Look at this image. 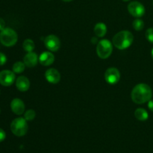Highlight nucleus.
<instances>
[{
	"label": "nucleus",
	"instance_id": "11",
	"mask_svg": "<svg viewBox=\"0 0 153 153\" xmlns=\"http://www.w3.org/2000/svg\"><path fill=\"white\" fill-rule=\"evenodd\" d=\"M10 108L15 114L21 115L25 111V104L20 99H13L10 103Z\"/></svg>",
	"mask_w": 153,
	"mask_h": 153
},
{
	"label": "nucleus",
	"instance_id": "17",
	"mask_svg": "<svg viewBox=\"0 0 153 153\" xmlns=\"http://www.w3.org/2000/svg\"><path fill=\"white\" fill-rule=\"evenodd\" d=\"M34 43L32 40L31 39H26V40H24L23 44H22V47L25 49V51H26L27 52H33L34 49Z\"/></svg>",
	"mask_w": 153,
	"mask_h": 153
},
{
	"label": "nucleus",
	"instance_id": "23",
	"mask_svg": "<svg viewBox=\"0 0 153 153\" xmlns=\"http://www.w3.org/2000/svg\"><path fill=\"white\" fill-rule=\"evenodd\" d=\"M6 137V134L4 132V131L1 128H0V142H2L3 140L5 139Z\"/></svg>",
	"mask_w": 153,
	"mask_h": 153
},
{
	"label": "nucleus",
	"instance_id": "4",
	"mask_svg": "<svg viewBox=\"0 0 153 153\" xmlns=\"http://www.w3.org/2000/svg\"><path fill=\"white\" fill-rule=\"evenodd\" d=\"M26 121L23 117L16 118L12 121L10 124V130L14 135L22 137L26 134L28 128Z\"/></svg>",
	"mask_w": 153,
	"mask_h": 153
},
{
	"label": "nucleus",
	"instance_id": "8",
	"mask_svg": "<svg viewBox=\"0 0 153 153\" xmlns=\"http://www.w3.org/2000/svg\"><path fill=\"white\" fill-rule=\"evenodd\" d=\"M44 44L45 46L52 52H57L61 47L59 38L53 34H50L45 38Z\"/></svg>",
	"mask_w": 153,
	"mask_h": 153
},
{
	"label": "nucleus",
	"instance_id": "24",
	"mask_svg": "<svg viewBox=\"0 0 153 153\" xmlns=\"http://www.w3.org/2000/svg\"><path fill=\"white\" fill-rule=\"evenodd\" d=\"M5 27V22H4V20L1 18H0V31H2L3 29Z\"/></svg>",
	"mask_w": 153,
	"mask_h": 153
},
{
	"label": "nucleus",
	"instance_id": "28",
	"mask_svg": "<svg viewBox=\"0 0 153 153\" xmlns=\"http://www.w3.org/2000/svg\"><path fill=\"white\" fill-rule=\"evenodd\" d=\"M123 1H129V0H123Z\"/></svg>",
	"mask_w": 153,
	"mask_h": 153
},
{
	"label": "nucleus",
	"instance_id": "26",
	"mask_svg": "<svg viewBox=\"0 0 153 153\" xmlns=\"http://www.w3.org/2000/svg\"><path fill=\"white\" fill-rule=\"evenodd\" d=\"M62 1H67V2H69V1H73V0H62Z\"/></svg>",
	"mask_w": 153,
	"mask_h": 153
},
{
	"label": "nucleus",
	"instance_id": "14",
	"mask_svg": "<svg viewBox=\"0 0 153 153\" xmlns=\"http://www.w3.org/2000/svg\"><path fill=\"white\" fill-rule=\"evenodd\" d=\"M55 61V56L50 52H43L39 57V62L43 66H49Z\"/></svg>",
	"mask_w": 153,
	"mask_h": 153
},
{
	"label": "nucleus",
	"instance_id": "1",
	"mask_svg": "<svg viewBox=\"0 0 153 153\" xmlns=\"http://www.w3.org/2000/svg\"><path fill=\"white\" fill-rule=\"evenodd\" d=\"M131 100L136 104H143L152 99V91L150 87L146 84H138L131 91Z\"/></svg>",
	"mask_w": 153,
	"mask_h": 153
},
{
	"label": "nucleus",
	"instance_id": "2",
	"mask_svg": "<svg viewBox=\"0 0 153 153\" xmlns=\"http://www.w3.org/2000/svg\"><path fill=\"white\" fill-rule=\"evenodd\" d=\"M134 37L132 34L128 31H121L117 33L113 37V44L120 50L127 49L132 43Z\"/></svg>",
	"mask_w": 153,
	"mask_h": 153
},
{
	"label": "nucleus",
	"instance_id": "3",
	"mask_svg": "<svg viewBox=\"0 0 153 153\" xmlns=\"http://www.w3.org/2000/svg\"><path fill=\"white\" fill-rule=\"evenodd\" d=\"M18 40L16 31L10 28H4L0 33V42L4 46L10 47L14 46Z\"/></svg>",
	"mask_w": 153,
	"mask_h": 153
},
{
	"label": "nucleus",
	"instance_id": "19",
	"mask_svg": "<svg viewBox=\"0 0 153 153\" xmlns=\"http://www.w3.org/2000/svg\"><path fill=\"white\" fill-rule=\"evenodd\" d=\"M144 27V22L142 19H136L133 22V28L136 30V31H140Z\"/></svg>",
	"mask_w": 153,
	"mask_h": 153
},
{
	"label": "nucleus",
	"instance_id": "6",
	"mask_svg": "<svg viewBox=\"0 0 153 153\" xmlns=\"http://www.w3.org/2000/svg\"><path fill=\"white\" fill-rule=\"evenodd\" d=\"M128 10L134 17L140 18L145 13V7L140 2L137 1H131L128 5Z\"/></svg>",
	"mask_w": 153,
	"mask_h": 153
},
{
	"label": "nucleus",
	"instance_id": "25",
	"mask_svg": "<svg viewBox=\"0 0 153 153\" xmlns=\"http://www.w3.org/2000/svg\"><path fill=\"white\" fill-rule=\"evenodd\" d=\"M148 108L153 112V100H150L148 102Z\"/></svg>",
	"mask_w": 153,
	"mask_h": 153
},
{
	"label": "nucleus",
	"instance_id": "21",
	"mask_svg": "<svg viewBox=\"0 0 153 153\" xmlns=\"http://www.w3.org/2000/svg\"><path fill=\"white\" fill-rule=\"evenodd\" d=\"M145 36L148 41L150 42L151 43H153V28H148L145 33Z\"/></svg>",
	"mask_w": 153,
	"mask_h": 153
},
{
	"label": "nucleus",
	"instance_id": "20",
	"mask_svg": "<svg viewBox=\"0 0 153 153\" xmlns=\"http://www.w3.org/2000/svg\"><path fill=\"white\" fill-rule=\"evenodd\" d=\"M35 111H34V110H32V109H30V110H28L25 112V114H24V118H25L26 120L31 121L33 120L35 118Z\"/></svg>",
	"mask_w": 153,
	"mask_h": 153
},
{
	"label": "nucleus",
	"instance_id": "16",
	"mask_svg": "<svg viewBox=\"0 0 153 153\" xmlns=\"http://www.w3.org/2000/svg\"><path fill=\"white\" fill-rule=\"evenodd\" d=\"M134 116L138 120L145 121L149 118L148 112L143 108H137L134 111Z\"/></svg>",
	"mask_w": 153,
	"mask_h": 153
},
{
	"label": "nucleus",
	"instance_id": "12",
	"mask_svg": "<svg viewBox=\"0 0 153 153\" xmlns=\"http://www.w3.org/2000/svg\"><path fill=\"white\" fill-rule=\"evenodd\" d=\"M39 58L35 52H28L23 58V62L28 67H34L37 64Z\"/></svg>",
	"mask_w": 153,
	"mask_h": 153
},
{
	"label": "nucleus",
	"instance_id": "5",
	"mask_svg": "<svg viewBox=\"0 0 153 153\" xmlns=\"http://www.w3.org/2000/svg\"><path fill=\"white\" fill-rule=\"evenodd\" d=\"M113 51V46L110 40L107 39L100 40L97 46V52L98 56L102 59H106L111 56Z\"/></svg>",
	"mask_w": 153,
	"mask_h": 153
},
{
	"label": "nucleus",
	"instance_id": "18",
	"mask_svg": "<svg viewBox=\"0 0 153 153\" xmlns=\"http://www.w3.org/2000/svg\"><path fill=\"white\" fill-rule=\"evenodd\" d=\"M25 64L24 62L17 61L13 65V72L15 73H21L25 70Z\"/></svg>",
	"mask_w": 153,
	"mask_h": 153
},
{
	"label": "nucleus",
	"instance_id": "13",
	"mask_svg": "<svg viewBox=\"0 0 153 153\" xmlns=\"http://www.w3.org/2000/svg\"><path fill=\"white\" fill-rule=\"evenodd\" d=\"M16 86L19 91L25 92L30 88V82L25 76H19L16 80Z\"/></svg>",
	"mask_w": 153,
	"mask_h": 153
},
{
	"label": "nucleus",
	"instance_id": "9",
	"mask_svg": "<svg viewBox=\"0 0 153 153\" xmlns=\"http://www.w3.org/2000/svg\"><path fill=\"white\" fill-rule=\"evenodd\" d=\"M15 81V74L10 70H2L0 72V84L3 86L8 87L13 85Z\"/></svg>",
	"mask_w": 153,
	"mask_h": 153
},
{
	"label": "nucleus",
	"instance_id": "7",
	"mask_svg": "<svg viewBox=\"0 0 153 153\" xmlns=\"http://www.w3.org/2000/svg\"><path fill=\"white\" fill-rule=\"evenodd\" d=\"M120 79V73L115 67L108 68L105 73V79L110 85H115Z\"/></svg>",
	"mask_w": 153,
	"mask_h": 153
},
{
	"label": "nucleus",
	"instance_id": "15",
	"mask_svg": "<svg viewBox=\"0 0 153 153\" xmlns=\"http://www.w3.org/2000/svg\"><path fill=\"white\" fill-rule=\"evenodd\" d=\"M94 32L97 37H104L107 32V26L103 22H98L94 27Z\"/></svg>",
	"mask_w": 153,
	"mask_h": 153
},
{
	"label": "nucleus",
	"instance_id": "10",
	"mask_svg": "<svg viewBox=\"0 0 153 153\" xmlns=\"http://www.w3.org/2000/svg\"><path fill=\"white\" fill-rule=\"evenodd\" d=\"M45 78L51 84H57L61 80V74L56 69H49L45 73Z\"/></svg>",
	"mask_w": 153,
	"mask_h": 153
},
{
	"label": "nucleus",
	"instance_id": "22",
	"mask_svg": "<svg viewBox=\"0 0 153 153\" xmlns=\"http://www.w3.org/2000/svg\"><path fill=\"white\" fill-rule=\"evenodd\" d=\"M7 62V57L4 54L0 52V66L4 65Z\"/></svg>",
	"mask_w": 153,
	"mask_h": 153
},
{
	"label": "nucleus",
	"instance_id": "27",
	"mask_svg": "<svg viewBox=\"0 0 153 153\" xmlns=\"http://www.w3.org/2000/svg\"><path fill=\"white\" fill-rule=\"evenodd\" d=\"M151 55H152V58L153 59V49H152V51H151Z\"/></svg>",
	"mask_w": 153,
	"mask_h": 153
}]
</instances>
